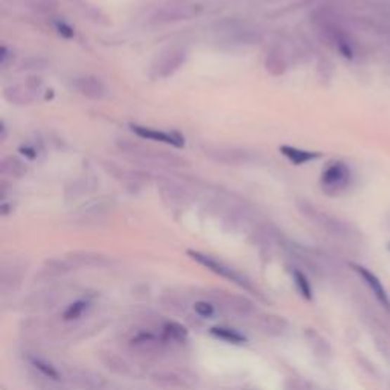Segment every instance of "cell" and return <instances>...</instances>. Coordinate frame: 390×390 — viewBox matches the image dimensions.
<instances>
[{
	"label": "cell",
	"instance_id": "cell-2",
	"mask_svg": "<svg viewBox=\"0 0 390 390\" xmlns=\"http://www.w3.org/2000/svg\"><path fill=\"white\" fill-rule=\"evenodd\" d=\"M117 147H119V150L125 154V156H129L131 160L145 163V165L163 167V168H178L186 165V160L176 156V154L145 148L142 145L133 143L126 139L117 142Z\"/></svg>",
	"mask_w": 390,
	"mask_h": 390
},
{
	"label": "cell",
	"instance_id": "cell-13",
	"mask_svg": "<svg viewBox=\"0 0 390 390\" xmlns=\"http://www.w3.org/2000/svg\"><path fill=\"white\" fill-rule=\"evenodd\" d=\"M131 129L142 139L157 141V142H163L168 145H174V147H183L185 145L183 138H180V136H177L174 133L159 131L156 129H150V126H141V125H131Z\"/></svg>",
	"mask_w": 390,
	"mask_h": 390
},
{
	"label": "cell",
	"instance_id": "cell-28",
	"mask_svg": "<svg viewBox=\"0 0 390 390\" xmlns=\"http://www.w3.org/2000/svg\"><path fill=\"white\" fill-rule=\"evenodd\" d=\"M306 339H308V342H310V344H313V346H317L314 349L317 356H330V352H331L330 344L326 343V340L322 337L319 332L308 331L306 332Z\"/></svg>",
	"mask_w": 390,
	"mask_h": 390
},
{
	"label": "cell",
	"instance_id": "cell-14",
	"mask_svg": "<svg viewBox=\"0 0 390 390\" xmlns=\"http://www.w3.org/2000/svg\"><path fill=\"white\" fill-rule=\"evenodd\" d=\"M159 190L167 202H171L174 204H181L189 198L188 190L172 180H160Z\"/></svg>",
	"mask_w": 390,
	"mask_h": 390
},
{
	"label": "cell",
	"instance_id": "cell-21",
	"mask_svg": "<svg viewBox=\"0 0 390 390\" xmlns=\"http://www.w3.org/2000/svg\"><path fill=\"white\" fill-rule=\"evenodd\" d=\"M0 172H2V176L19 178L26 172V167L17 157H5L2 163H0Z\"/></svg>",
	"mask_w": 390,
	"mask_h": 390
},
{
	"label": "cell",
	"instance_id": "cell-25",
	"mask_svg": "<svg viewBox=\"0 0 390 390\" xmlns=\"http://www.w3.org/2000/svg\"><path fill=\"white\" fill-rule=\"evenodd\" d=\"M131 344L134 348H141V349H147V351H154L159 348L160 340L156 337V335L151 332H141L136 335V337L131 340Z\"/></svg>",
	"mask_w": 390,
	"mask_h": 390
},
{
	"label": "cell",
	"instance_id": "cell-26",
	"mask_svg": "<svg viewBox=\"0 0 390 390\" xmlns=\"http://www.w3.org/2000/svg\"><path fill=\"white\" fill-rule=\"evenodd\" d=\"M293 280L294 285L297 288V292L301 293V296L305 299V301H311L313 299V288L310 280L306 279V276L299 270H293Z\"/></svg>",
	"mask_w": 390,
	"mask_h": 390
},
{
	"label": "cell",
	"instance_id": "cell-4",
	"mask_svg": "<svg viewBox=\"0 0 390 390\" xmlns=\"http://www.w3.org/2000/svg\"><path fill=\"white\" fill-rule=\"evenodd\" d=\"M352 178L353 176L348 163L334 160L325 167L320 177V186L326 195L339 197L351 188Z\"/></svg>",
	"mask_w": 390,
	"mask_h": 390
},
{
	"label": "cell",
	"instance_id": "cell-19",
	"mask_svg": "<svg viewBox=\"0 0 390 390\" xmlns=\"http://www.w3.org/2000/svg\"><path fill=\"white\" fill-rule=\"evenodd\" d=\"M211 335L229 344H244L247 342L246 335H242L241 332L235 331L232 328H228V326H214L211 330Z\"/></svg>",
	"mask_w": 390,
	"mask_h": 390
},
{
	"label": "cell",
	"instance_id": "cell-8",
	"mask_svg": "<svg viewBox=\"0 0 390 390\" xmlns=\"http://www.w3.org/2000/svg\"><path fill=\"white\" fill-rule=\"evenodd\" d=\"M204 154L211 160L229 167L249 165L256 160V156L252 151L238 147H226V145H209L204 148Z\"/></svg>",
	"mask_w": 390,
	"mask_h": 390
},
{
	"label": "cell",
	"instance_id": "cell-11",
	"mask_svg": "<svg viewBox=\"0 0 390 390\" xmlns=\"http://www.w3.org/2000/svg\"><path fill=\"white\" fill-rule=\"evenodd\" d=\"M74 87L79 95L86 96L87 99H93V101H99L105 96V86L99 78L92 75H84L78 77L74 81Z\"/></svg>",
	"mask_w": 390,
	"mask_h": 390
},
{
	"label": "cell",
	"instance_id": "cell-23",
	"mask_svg": "<svg viewBox=\"0 0 390 390\" xmlns=\"http://www.w3.org/2000/svg\"><path fill=\"white\" fill-rule=\"evenodd\" d=\"M30 363L32 365V368L37 369L43 377H46L48 379L52 381H60L61 375L60 372L56 369V366H52L51 363H48L46 360H43L40 357H30Z\"/></svg>",
	"mask_w": 390,
	"mask_h": 390
},
{
	"label": "cell",
	"instance_id": "cell-15",
	"mask_svg": "<svg viewBox=\"0 0 390 390\" xmlns=\"http://www.w3.org/2000/svg\"><path fill=\"white\" fill-rule=\"evenodd\" d=\"M72 381H75V384L83 387L86 390H112L110 383L95 374H90V372H75L72 374Z\"/></svg>",
	"mask_w": 390,
	"mask_h": 390
},
{
	"label": "cell",
	"instance_id": "cell-17",
	"mask_svg": "<svg viewBox=\"0 0 390 390\" xmlns=\"http://www.w3.org/2000/svg\"><path fill=\"white\" fill-rule=\"evenodd\" d=\"M259 328L262 332L268 335H284L288 328V323L280 316L266 314L259 319Z\"/></svg>",
	"mask_w": 390,
	"mask_h": 390
},
{
	"label": "cell",
	"instance_id": "cell-16",
	"mask_svg": "<svg viewBox=\"0 0 390 390\" xmlns=\"http://www.w3.org/2000/svg\"><path fill=\"white\" fill-rule=\"evenodd\" d=\"M266 67L271 75L284 74L288 67V58H287L282 48L276 46V44L270 48V51L267 52V58H266Z\"/></svg>",
	"mask_w": 390,
	"mask_h": 390
},
{
	"label": "cell",
	"instance_id": "cell-33",
	"mask_svg": "<svg viewBox=\"0 0 390 390\" xmlns=\"http://www.w3.org/2000/svg\"><path fill=\"white\" fill-rule=\"evenodd\" d=\"M389 37H390V30H389Z\"/></svg>",
	"mask_w": 390,
	"mask_h": 390
},
{
	"label": "cell",
	"instance_id": "cell-31",
	"mask_svg": "<svg viewBox=\"0 0 390 390\" xmlns=\"http://www.w3.org/2000/svg\"><path fill=\"white\" fill-rule=\"evenodd\" d=\"M57 28L60 30L58 32L65 35V37H72V35H74V31H72L70 26H67L65 23H57Z\"/></svg>",
	"mask_w": 390,
	"mask_h": 390
},
{
	"label": "cell",
	"instance_id": "cell-10",
	"mask_svg": "<svg viewBox=\"0 0 390 390\" xmlns=\"http://www.w3.org/2000/svg\"><path fill=\"white\" fill-rule=\"evenodd\" d=\"M41 87V79L40 78H30L26 81V84H11L5 89V98L10 103L26 105L31 104L35 98H37L39 90Z\"/></svg>",
	"mask_w": 390,
	"mask_h": 390
},
{
	"label": "cell",
	"instance_id": "cell-12",
	"mask_svg": "<svg viewBox=\"0 0 390 390\" xmlns=\"http://www.w3.org/2000/svg\"><path fill=\"white\" fill-rule=\"evenodd\" d=\"M151 378L156 384L168 389H190L194 384L190 378L177 370H160L152 374Z\"/></svg>",
	"mask_w": 390,
	"mask_h": 390
},
{
	"label": "cell",
	"instance_id": "cell-7",
	"mask_svg": "<svg viewBox=\"0 0 390 390\" xmlns=\"http://www.w3.org/2000/svg\"><path fill=\"white\" fill-rule=\"evenodd\" d=\"M200 14V6L193 5V4H172V5H165L159 8V10L154 11L150 15V25L154 26H162V25H169L176 23L181 20H189L194 19Z\"/></svg>",
	"mask_w": 390,
	"mask_h": 390
},
{
	"label": "cell",
	"instance_id": "cell-3",
	"mask_svg": "<svg viewBox=\"0 0 390 390\" xmlns=\"http://www.w3.org/2000/svg\"><path fill=\"white\" fill-rule=\"evenodd\" d=\"M316 22L323 37L328 40L330 44L337 49L340 56L344 58L352 60L356 56V48L348 31L343 28L340 22L330 11H320L316 15Z\"/></svg>",
	"mask_w": 390,
	"mask_h": 390
},
{
	"label": "cell",
	"instance_id": "cell-5",
	"mask_svg": "<svg viewBox=\"0 0 390 390\" xmlns=\"http://www.w3.org/2000/svg\"><path fill=\"white\" fill-rule=\"evenodd\" d=\"M188 58L186 49L180 46H172L168 48L163 52H160L152 61L150 75L152 79H165L176 74V72L185 65Z\"/></svg>",
	"mask_w": 390,
	"mask_h": 390
},
{
	"label": "cell",
	"instance_id": "cell-9",
	"mask_svg": "<svg viewBox=\"0 0 390 390\" xmlns=\"http://www.w3.org/2000/svg\"><path fill=\"white\" fill-rule=\"evenodd\" d=\"M351 267H352L353 271H356L357 276L363 280V284L368 287V290L372 293V296L375 297V301L378 302V305L383 308L384 311L390 313V296L387 293L386 287L383 285V282L379 280V278L374 273V271H370L365 266L351 264Z\"/></svg>",
	"mask_w": 390,
	"mask_h": 390
},
{
	"label": "cell",
	"instance_id": "cell-20",
	"mask_svg": "<svg viewBox=\"0 0 390 390\" xmlns=\"http://www.w3.org/2000/svg\"><path fill=\"white\" fill-rule=\"evenodd\" d=\"M163 340L183 343L188 340V330L177 322H167L163 325Z\"/></svg>",
	"mask_w": 390,
	"mask_h": 390
},
{
	"label": "cell",
	"instance_id": "cell-6",
	"mask_svg": "<svg viewBox=\"0 0 390 390\" xmlns=\"http://www.w3.org/2000/svg\"><path fill=\"white\" fill-rule=\"evenodd\" d=\"M188 255L193 258L194 261H197L198 264H202L203 267L214 271V273H216V275H220L221 278L229 279L230 282L240 285L241 288L247 290V292H255V288H253V285L250 284V280L246 276L241 275L240 271H237L233 267L224 264L223 261L215 259L211 255H206V253L195 252V250H188Z\"/></svg>",
	"mask_w": 390,
	"mask_h": 390
},
{
	"label": "cell",
	"instance_id": "cell-32",
	"mask_svg": "<svg viewBox=\"0 0 390 390\" xmlns=\"http://www.w3.org/2000/svg\"><path fill=\"white\" fill-rule=\"evenodd\" d=\"M387 249H389V252H390V242L387 244Z\"/></svg>",
	"mask_w": 390,
	"mask_h": 390
},
{
	"label": "cell",
	"instance_id": "cell-18",
	"mask_svg": "<svg viewBox=\"0 0 390 390\" xmlns=\"http://www.w3.org/2000/svg\"><path fill=\"white\" fill-rule=\"evenodd\" d=\"M280 152H282L287 159L292 160L294 165H304V163H308V162L322 157V154L317 151H306V150H301L296 147H287V145L280 147Z\"/></svg>",
	"mask_w": 390,
	"mask_h": 390
},
{
	"label": "cell",
	"instance_id": "cell-24",
	"mask_svg": "<svg viewBox=\"0 0 390 390\" xmlns=\"http://www.w3.org/2000/svg\"><path fill=\"white\" fill-rule=\"evenodd\" d=\"M104 363L108 369H112L113 372L119 375H130L131 374V365L129 361H125L124 358L115 356V353H107V357L104 358Z\"/></svg>",
	"mask_w": 390,
	"mask_h": 390
},
{
	"label": "cell",
	"instance_id": "cell-1",
	"mask_svg": "<svg viewBox=\"0 0 390 390\" xmlns=\"http://www.w3.org/2000/svg\"><path fill=\"white\" fill-rule=\"evenodd\" d=\"M299 209H301V212L308 220L319 226V228L323 229L325 232L332 235V237H337L340 240H348V241H356L361 238L360 232L353 228L351 223L337 219L335 215L322 211L320 207H317L311 203L301 202L299 203Z\"/></svg>",
	"mask_w": 390,
	"mask_h": 390
},
{
	"label": "cell",
	"instance_id": "cell-27",
	"mask_svg": "<svg viewBox=\"0 0 390 390\" xmlns=\"http://www.w3.org/2000/svg\"><path fill=\"white\" fill-rule=\"evenodd\" d=\"M89 305H90V302L86 301V299H79V301H77V302H74V304H70V305L66 308V311L63 313V319L67 320V322L79 319V317L87 311Z\"/></svg>",
	"mask_w": 390,
	"mask_h": 390
},
{
	"label": "cell",
	"instance_id": "cell-30",
	"mask_svg": "<svg viewBox=\"0 0 390 390\" xmlns=\"http://www.w3.org/2000/svg\"><path fill=\"white\" fill-rule=\"evenodd\" d=\"M194 311L203 317V319H212L215 316V308L212 304L206 302V301H198L194 304Z\"/></svg>",
	"mask_w": 390,
	"mask_h": 390
},
{
	"label": "cell",
	"instance_id": "cell-22",
	"mask_svg": "<svg viewBox=\"0 0 390 390\" xmlns=\"http://www.w3.org/2000/svg\"><path fill=\"white\" fill-rule=\"evenodd\" d=\"M226 306H228V310L233 314L237 316H249L253 313V304L249 301L247 297H241V296H232L228 297V301H226Z\"/></svg>",
	"mask_w": 390,
	"mask_h": 390
},
{
	"label": "cell",
	"instance_id": "cell-29",
	"mask_svg": "<svg viewBox=\"0 0 390 390\" xmlns=\"http://www.w3.org/2000/svg\"><path fill=\"white\" fill-rule=\"evenodd\" d=\"M72 259L81 266H103L105 262V258L98 255V253H77V255L72 256Z\"/></svg>",
	"mask_w": 390,
	"mask_h": 390
}]
</instances>
